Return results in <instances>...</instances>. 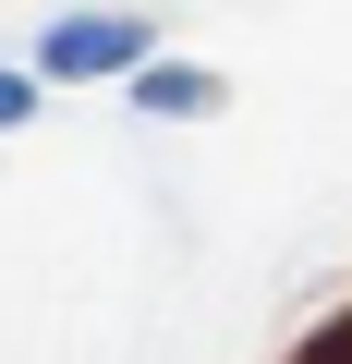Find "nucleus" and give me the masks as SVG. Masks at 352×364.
Returning <instances> with one entry per match:
<instances>
[{"label": "nucleus", "instance_id": "1", "mask_svg": "<svg viewBox=\"0 0 352 364\" xmlns=\"http://www.w3.org/2000/svg\"><path fill=\"white\" fill-rule=\"evenodd\" d=\"M134 61H146V13H73V25H49V73L61 85L134 73Z\"/></svg>", "mask_w": 352, "mask_h": 364}, {"label": "nucleus", "instance_id": "2", "mask_svg": "<svg viewBox=\"0 0 352 364\" xmlns=\"http://www.w3.org/2000/svg\"><path fill=\"white\" fill-rule=\"evenodd\" d=\"M134 109L195 122V109H219V73H195V61H134Z\"/></svg>", "mask_w": 352, "mask_h": 364}, {"label": "nucleus", "instance_id": "3", "mask_svg": "<svg viewBox=\"0 0 352 364\" xmlns=\"http://www.w3.org/2000/svg\"><path fill=\"white\" fill-rule=\"evenodd\" d=\"M292 364H352V316H328V328H316V340H304Z\"/></svg>", "mask_w": 352, "mask_h": 364}, {"label": "nucleus", "instance_id": "4", "mask_svg": "<svg viewBox=\"0 0 352 364\" xmlns=\"http://www.w3.org/2000/svg\"><path fill=\"white\" fill-rule=\"evenodd\" d=\"M13 122H37V85H25V73H0V134H13Z\"/></svg>", "mask_w": 352, "mask_h": 364}]
</instances>
